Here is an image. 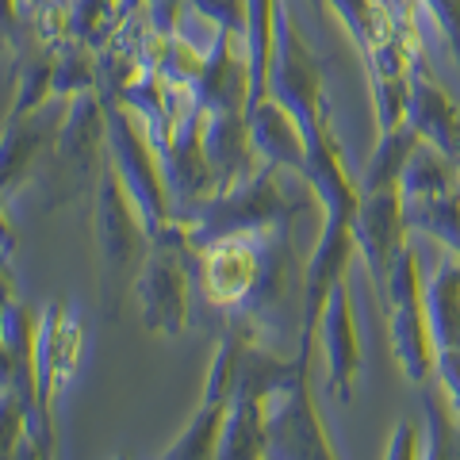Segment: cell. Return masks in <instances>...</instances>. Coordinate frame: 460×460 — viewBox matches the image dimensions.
Listing matches in <instances>:
<instances>
[{
    "instance_id": "21",
    "label": "cell",
    "mask_w": 460,
    "mask_h": 460,
    "mask_svg": "<svg viewBox=\"0 0 460 460\" xmlns=\"http://www.w3.org/2000/svg\"><path fill=\"white\" fill-rule=\"evenodd\" d=\"M100 89V50L84 39H62L54 47V96L74 100Z\"/></svg>"
},
{
    "instance_id": "15",
    "label": "cell",
    "mask_w": 460,
    "mask_h": 460,
    "mask_svg": "<svg viewBox=\"0 0 460 460\" xmlns=\"http://www.w3.org/2000/svg\"><path fill=\"white\" fill-rule=\"evenodd\" d=\"M319 341L326 349V368H330V392L341 402L353 399V384L361 376V338H357V319H353V299L345 277L330 288L323 323H319Z\"/></svg>"
},
{
    "instance_id": "26",
    "label": "cell",
    "mask_w": 460,
    "mask_h": 460,
    "mask_svg": "<svg viewBox=\"0 0 460 460\" xmlns=\"http://www.w3.org/2000/svg\"><path fill=\"white\" fill-rule=\"evenodd\" d=\"M192 4L204 12L215 27H230V31L246 35L250 23V0H192Z\"/></svg>"
},
{
    "instance_id": "10",
    "label": "cell",
    "mask_w": 460,
    "mask_h": 460,
    "mask_svg": "<svg viewBox=\"0 0 460 460\" xmlns=\"http://www.w3.org/2000/svg\"><path fill=\"white\" fill-rule=\"evenodd\" d=\"M199 250V284L208 304L223 311H246L250 296L265 269V230L261 234H230L215 238Z\"/></svg>"
},
{
    "instance_id": "9",
    "label": "cell",
    "mask_w": 460,
    "mask_h": 460,
    "mask_svg": "<svg viewBox=\"0 0 460 460\" xmlns=\"http://www.w3.org/2000/svg\"><path fill=\"white\" fill-rule=\"evenodd\" d=\"M204 119H208V111L192 100V104L184 108L172 138L157 150L162 154L169 192H172V219L177 223H189L192 215L219 192V177H215L208 150H204Z\"/></svg>"
},
{
    "instance_id": "23",
    "label": "cell",
    "mask_w": 460,
    "mask_h": 460,
    "mask_svg": "<svg viewBox=\"0 0 460 460\" xmlns=\"http://www.w3.org/2000/svg\"><path fill=\"white\" fill-rule=\"evenodd\" d=\"M230 419V402H199V411L192 414V422L184 426V434L162 453L165 460H208L219 456L223 429Z\"/></svg>"
},
{
    "instance_id": "3",
    "label": "cell",
    "mask_w": 460,
    "mask_h": 460,
    "mask_svg": "<svg viewBox=\"0 0 460 460\" xmlns=\"http://www.w3.org/2000/svg\"><path fill=\"white\" fill-rule=\"evenodd\" d=\"M392 311V349L411 384H429L438 380V341H434V323H429V304H426V280H422V257L414 242L399 250L392 272L380 288Z\"/></svg>"
},
{
    "instance_id": "28",
    "label": "cell",
    "mask_w": 460,
    "mask_h": 460,
    "mask_svg": "<svg viewBox=\"0 0 460 460\" xmlns=\"http://www.w3.org/2000/svg\"><path fill=\"white\" fill-rule=\"evenodd\" d=\"M314 8H323V0H314Z\"/></svg>"
},
{
    "instance_id": "17",
    "label": "cell",
    "mask_w": 460,
    "mask_h": 460,
    "mask_svg": "<svg viewBox=\"0 0 460 460\" xmlns=\"http://www.w3.org/2000/svg\"><path fill=\"white\" fill-rule=\"evenodd\" d=\"M250 115V131H253V146L261 150L265 162H277L284 169H292L296 177H304L307 165V135L299 119L288 111L280 100H257V104L246 111Z\"/></svg>"
},
{
    "instance_id": "2",
    "label": "cell",
    "mask_w": 460,
    "mask_h": 460,
    "mask_svg": "<svg viewBox=\"0 0 460 460\" xmlns=\"http://www.w3.org/2000/svg\"><path fill=\"white\" fill-rule=\"evenodd\" d=\"M93 199H96L93 208L96 250H100V265H104V304L111 307V314H119V296L127 288H135L142 261H146L154 246V234L115 162H108L104 172H100Z\"/></svg>"
},
{
    "instance_id": "18",
    "label": "cell",
    "mask_w": 460,
    "mask_h": 460,
    "mask_svg": "<svg viewBox=\"0 0 460 460\" xmlns=\"http://www.w3.org/2000/svg\"><path fill=\"white\" fill-rule=\"evenodd\" d=\"M66 111L58 119H47V115H20V119H8L4 131V150H0V165H4V196H12L27 181L31 172V162L47 150V142L58 138V127H62Z\"/></svg>"
},
{
    "instance_id": "6",
    "label": "cell",
    "mask_w": 460,
    "mask_h": 460,
    "mask_svg": "<svg viewBox=\"0 0 460 460\" xmlns=\"http://www.w3.org/2000/svg\"><path fill=\"white\" fill-rule=\"evenodd\" d=\"M319 338L296 341V376L280 392H272L265 402V429H269V456L277 460H330L338 449L330 445V434L323 426V414L314 407L311 392V361Z\"/></svg>"
},
{
    "instance_id": "27",
    "label": "cell",
    "mask_w": 460,
    "mask_h": 460,
    "mask_svg": "<svg viewBox=\"0 0 460 460\" xmlns=\"http://www.w3.org/2000/svg\"><path fill=\"white\" fill-rule=\"evenodd\" d=\"M384 456H392V460L426 456V441L419 438V429H414V422H411V419H402V422L395 426V434H392V441H387Z\"/></svg>"
},
{
    "instance_id": "22",
    "label": "cell",
    "mask_w": 460,
    "mask_h": 460,
    "mask_svg": "<svg viewBox=\"0 0 460 460\" xmlns=\"http://www.w3.org/2000/svg\"><path fill=\"white\" fill-rule=\"evenodd\" d=\"M407 208V226L422 230V234L445 242L460 257V184L449 192L422 196V199H402Z\"/></svg>"
},
{
    "instance_id": "5",
    "label": "cell",
    "mask_w": 460,
    "mask_h": 460,
    "mask_svg": "<svg viewBox=\"0 0 460 460\" xmlns=\"http://www.w3.org/2000/svg\"><path fill=\"white\" fill-rule=\"evenodd\" d=\"M196 246L189 242L184 223L172 219L162 234H154V246L142 261L135 280L138 319L154 334L177 338L189 330V265Z\"/></svg>"
},
{
    "instance_id": "13",
    "label": "cell",
    "mask_w": 460,
    "mask_h": 460,
    "mask_svg": "<svg viewBox=\"0 0 460 460\" xmlns=\"http://www.w3.org/2000/svg\"><path fill=\"white\" fill-rule=\"evenodd\" d=\"M81 357V326L69 319L62 304H50L39 323V345H35V372H39V411L54 426V399L74 376Z\"/></svg>"
},
{
    "instance_id": "14",
    "label": "cell",
    "mask_w": 460,
    "mask_h": 460,
    "mask_svg": "<svg viewBox=\"0 0 460 460\" xmlns=\"http://www.w3.org/2000/svg\"><path fill=\"white\" fill-rule=\"evenodd\" d=\"M407 123L419 131V138L434 142L441 154H449L460 165V108L434 81L426 58L411 66V77H407Z\"/></svg>"
},
{
    "instance_id": "1",
    "label": "cell",
    "mask_w": 460,
    "mask_h": 460,
    "mask_svg": "<svg viewBox=\"0 0 460 460\" xmlns=\"http://www.w3.org/2000/svg\"><path fill=\"white\" fill-rule=\"evenodd\" d=\"M280 172H284V165L265 162L250 181H242L226 192H215L208 204L184 223L189 242L192 246H208V242L230 238V234H261V230L284 226V223H292L296 215H304L311 208V199H319V196L311 192L304 199H296L292 189L280 184Z\"/></svg>"
},
{
    "instance_id": "24",
    "label": "cell",
    "mask_w": 460,
    "mask_h": 460,
    "mask_svg": "<svg viewBox=\"0 0 460 460\" xmlns=\"http://www.w3.org/2000/svg\"><path fill=\"white\" fill-rule=\"evenodd\" d=\"M438 380L422 384V411H426V456H460V414L449 392H438Z\"/></svg>"
},
{
    "instance_id": "16",
    "label": "cell",
    "mask_w": 460,
    "mask_h": 460,
    "mask_svg": "<svg viewBox=\"0 0 460 460\" xmlns=\"http://www.w3.org/2000/svg\"><path fill=\"white\" fill-rule=\"evenodd\" d=\"M204 150H208V162L215 169V177H219V192L250 181L253 172L265 165L261 150L253 146V131H250L246 111H208Z\"/></svg>"
},
{
    "instance_id": "4",
    "label": "cell",
    "mask_w": 460,
    "mask_h": 460,
    "mask_svg": "<svg viewBox=\"0 0 460 460\" xmlns=\"http://www.w3.org/2000/svg\"><path fill=\"white\" fill-rule=\"evenodd\" d=\"M100 96H104V108H108L111 162L119 169L123 184L131 189L135 204L142 208V215H146L150 234H162V230L172 223V192H169V181H165V169H162V154H157L146 123L138 127L135 108L127 104L119 93L100 89Z\"/></svg>"
},
{
    "instance_id": "20",
    "label": "cell",
    "mask_w": 460,
    "mask_h": 460,
    "mask_svg": "<svg viewBox=\"0 0 460 460\" xmlns=\"http://www.w3.org/2000/svg\"><path fill=\"white\" fill-rule=\"evenodd\" d=\"M414 146H419V131L402 119L392 131H380V142L372 150L368 165L361 172V196L365 192H380V189H392V184L402 181V169H407Z\"/></svg>"
},
{
    "instance_id": "19",
    "label": "cell",
    "mask_w": 460,
    "mask_h": 460,
    "mask_svg": "<svg viewBox=\"0 0 460 460\" xmlns=\"http://www.w3.org/2000/svg\"><path fill=\"white\" fill-rule=\"evenodd\" d=\"M429 323H434L438 361L441 357H460V257H445L426 280Z\"/></svg>"
},
{
    "instance_id": "11",
    "label": "cell",
    "mask_w": 460,
    "mask_h": 460,
    "mask_svg": "<svg viewBox=\"0 0 460 460\" xmlns=\"http://www.w3.org/2000/svg\"><path fill=\"white\" fill-rule=\"evenodd\" d=\"M407 230L411 226H407V208H402L399 184L361 196V208L353 215V238H357V250L365 257V269L372 284H376V292L384 288L399 250L407 246Z\"/></svg>"
},
{
    "instance_id": "7",
    "label": "cell",
    "mask_w": 460,
    "mask_h": 460,
    "mask_svg": "<svg viewBox=\"0 0 460 460\" xmlns=\"http://www.w3.org/2000/svg\"><path fill=\"white\" fill-rule=\"evenodd\" d=\"M269 96L280 100L299 119L307 135V150L319 146L330 135V115H326V89H323V62L299 35L292 12L280 8L277 16V50H272V77Z\"/></svg>"
},
{
    "instance_id": "12",
    "label": "cell",
    "mask_w": 460,
    "mask_h": 460,
    "mask_svg": "<svg viewBox=\"0 0 460 460\" xmlns=\"http://www.w3.org/2000/svg\"><path fill=\"white\" fill-rule=\"evenodd\" d=\"M250 50L246 35L223 27L211 50L204 54L199 77L192 81V96L204 111H250Z\"/></svg>"
},
{
    "instance_id": "8",
    "label": "cell",
    "mask_w": 460,
    "mask_h": 460,
    "mask_svg": "<svg viewBox=\"0 0 460 460\" xmlns=\"http://www.w3.org/2000/svg\"><path fill=\"white\" fill-rule=\"evenodd\" d=\"M104 146H108V108L96 89L69 100L66 119L54 138V169L62 177L58 199H74L84 181H100L104 172Z\"/></svg>"
},
{
    "instance_id": "25",
    "label": "cell",
    "mask_w": 460,
    "mask_h": 460,
    "mask_svg": "<svg viewBox=\"0 0 460 460\" xmlns=\"http://www.w3.org/2000/svg\"><path fill=\"white\" fill-rule=\"evenodd\" d=\"M16 81H20V89H16V100H12V108H8V119H20V115L47 108V100L54 96V47L47 54L31 58V62H23Z\"/></svg>"
}]
</instances>
